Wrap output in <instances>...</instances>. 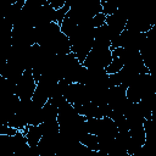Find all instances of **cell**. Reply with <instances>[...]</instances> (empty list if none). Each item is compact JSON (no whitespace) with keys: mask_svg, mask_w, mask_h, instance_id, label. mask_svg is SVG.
Returning <instances> with one entry per match:
<instances>
[{"mask_svg":"<svg viewBox=\"0 0 156 156\" xmlns=\"http://www.w3.org/2000/svg\"><path fill=\"white\" fill-rule=\"evenodd\" d=\"M106 15H104L102 12H99L96 13L95 16H93L91 18V26L93 28H99V27H102L104 24H106Z\"/></svg>","mask_w":156,"mask_h":156,"instance_id":"cell-1","label":"cell"}]
</instances>
